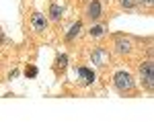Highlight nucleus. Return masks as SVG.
Returning a JSON list of instances; mask_svg holds the SVG:
<instances>
[{
	"label": "nucleus",
	"instance_id": "8",
	"mask_svg": "<svg viewBox=\"0 0 154 137\" xmlns=\"http://www.w3.org/2000/svg\"><path fill=\"white\" fill-rule=\"evenodd\" d=\"M80 27H82V23H80V21H78V23H74V25L70 27V31H68V35H66V39H68V41H72V39H74V37L78 35V31H80Z\"/></svg>",
	"mask_w": 154,
	"mask_h": 137
},
{
	"label": "nucleus",
	"instance_id": "9",
	"mask_svg": "<svg viewBox=\"0 0 154 137\" xmlns=\"http://www.w3.org/2000/svg\"><path fill=\"white\" fill-rule=\"evenodd\" d=\"M49 14H51V19H54V21H58L60 16H62V8H60L58 4H51V8H49Z\"/></svg>",
	"mask_w": 154,
	"mask_h": 137
},
{
	"label": "nucleus",
	"instance_id": "7",
	"mask_svg": "<svg viewBox=\"0 0 154 137\" xmlns=\"http://www.w3.org/2000/svg\"><path fill=\"white\" fill-rule=\"evenodd\" d=\"M78 74H80V76L84 78V82H86V84H91V82H95V74H93L91 70H86V68H80V70H78Z\"/></svg>",
	"mask_w": 154,
	"mask_h": 137
},
{
	"label": "nucleus",
	"instance_id": "1",
	"mask_svg": "<svg viewBox=\"0 0 154 137\" xmlns=\"http://www.w3.org/2000/svg\"><path fill=\"white\" fill-rule=\"evenodd\" d=\"M113 82H115V88L121 90V92H130L134 88V78H131L128 72H117Z\"/></svg>",
	"mask_w": 154,
	"mask_h": 137
},
{
	"label": "nucleus",
	"instance_id": "4",
	"mask_svg": "<svg viewBox=\"0 0 154 137\" xmlns=\"http://www.w3.org/2000/svg\"><path fill=\"white\" fill-rule=\"evenodd\" d=\"M91 59H93V64H97V66H105L107 59H109V53H107L105 49H95L93 51V55H91Z\"/></svg>",
	"mask_w": 154,
	"mask_h": 137
},
{
	"label": "nucleus",
	"instance_id": "6",
	"mask_svg": "<svg viewBox=\"0 0 154 137\" xmlns=\"http://www.w3.org/2000/svg\"><path fill=\"white\" fill-rule=\"evenodd\" d=\"M115 47H117L119 53H130V51H131V43H130V39H123V37H119L117 41H115Z\"/></svg>",
	"mask_w": 154,
	"mask_h": 137
},
{
	"label": "nucleus",
	"instance_id": "10",
	"mask_svg": "<svg viewBox=\"0 0 154 137\" xmlns=\"http://www.w3.org/2000/svg\"><path fill=\"white\" fill-rule=\"evenodd\" d=\"M25 74H27V76H29V78H35V76H37V68H35V66H29V68H27V72H25Z\"/></svg>",
	"mask_w": 154,
	"mask_h": 137
},
{
	"label": "nucleus",
	"instance_id": "13",
	"mask_svg": "<svg viewBox=\"0 0 154 137\" xmlns=\"http://www.w3.org/2000/svg\"><path fill=\"white\" fill-rule=\"evenodd\" d=\"M66 61H68V57H66V55H60L58 57V66H60V68H64V66H66Z\"/></svg>",
	"mask_w": 154,
	"mask_h": 137
},
{
	"label": "nucleus",
	"instance_id": "12",
	"mask_svg": "<svg viewBox=\"0 0 154 137\" xmlns=\"http://www.w3.org/2000/svg\"><path fill=\"white\" fill-rule=\"evenodd\" d=\"M119 4H121L123 8H131V6H134V0H119Z\"/></svg>",
	"mask_w": 154,
	"mask_h": 137
},
{
	"label": "nucleus",
	"instance_id": "14",
	"mask_svg": "<svg viewBox=\"0 0 154 137\" xmlns=\"http://www.w3.org/2000/svg\"><path fill=\"white\" fill-rule=\"evenodd\" d=\"M138 2H142V4H150L152 0H138Z\"/></svg>",
	"mask_w": 154,
	"mask_h": 137
},
{
	"label": "nucleus",
	"instance_id": "5",
	"mask_svg": "<svg viewBox=\"0 0 154 137\" xmlns=\"http://www.w3.org/2000/svg\"><path fill=\"white\" fill-rule=\"evenodd\" d=\"M86 16L93 19V21H97V19L101 16V4H99V0H93V2L88 4V8H86Z\"/></svg>",
	"mask_w": 154,
	"mask_h": 137
},
{
	"label": "nucleus",
	"instance_id": "2",
	"mask_svg": "<svg viewBox=\"0 0 154 137\" xmlns=\"http://www.w3.org/2000/svg\"><path fill=\"white\" fill-rule=\"evenodd\" d=\"M140 78H142L144 88L152 90V84H154V66H152V61L142 64V68H140Z\"/></svg>",
	"mask_w": 154,
	"mask_h": 137
},
{
	"label": "nucleus",
	"instance_id": "3",
	"mask_svg": "<svg viewBox=\"0 0 154 137\" xmlns=\"http://www.w3.org/2000/svg\"><path fill=\"white\" fill-rule=\"evenodd\" d=\"M31 25H33L35 31H45V27H48V19H45L41 12H33V16H31Z\"/></svg>",
	"mask_w": 154,
	"mask_h": 137
},
{
	"label": "nucleus",
	"instance_id": "11",
	"mask_svg": "<svg viewBox=\"0 0 154 137\" xmlns=\"http://www.w3.org/2000/svg\"><path fill=\"white\" fill-rule=\"evenodd\" d=\"M103 31H105L103 27H93V29H91V35H95V37H99V35H103Z\"/></svg>",
	"mask_w": 154,
	"mask_h": 137
}]
</instances>
